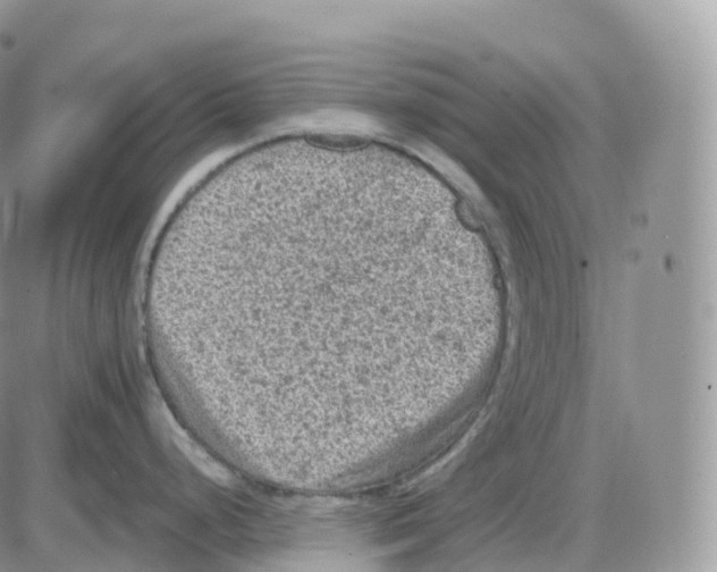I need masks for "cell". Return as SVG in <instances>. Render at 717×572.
<instances>
[{
  "mask_svg": "<svg viewBox=\"0 0 717 572\" xmlns=\"http://www.w3.org/2000/svg\"><path fill=\"white\" fill-rule=\"evenodd\" d=\"M170 416V424L172 426L173 440L177 447L185 454L194 466L202 471L207 477L221 484H230L232 476L223 466L219 465L214 459L210 458L197 443H194L189 435L183 431L174 418Z\"/></svg>",
  "mask_w": 717,
  "mask_h": 572,
  "instance_id": "cell-1",
  "label": "cell"
}]
</instances>
